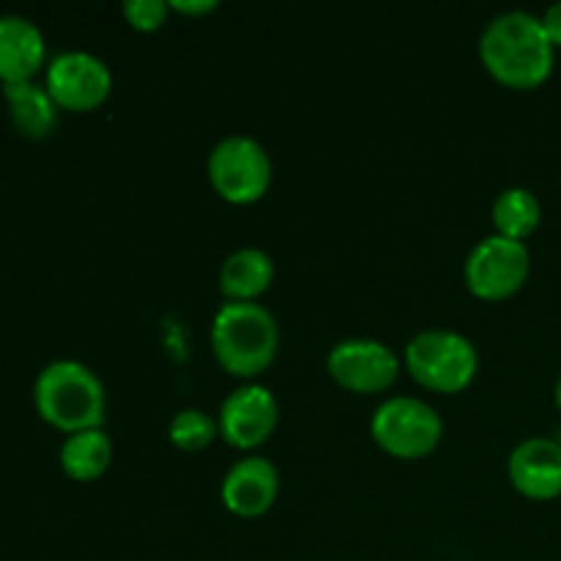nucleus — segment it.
Masks as SVG:
<instances>
[{
    "instance_id": "obj_1",
    "label": "nucleus",
    "mask_w": 561,
    "mask_h": 561,
    "mask_svg": "<svg viewBox=\"0 0 561 561\" xmlns=\"http://www.w3.org/2000/svg\"><path fill=\"white\" fill-rule=\"evenodd\" d=\"M480 60L499 85L535 91L553 75L557 47L548 38L540 16L529 11H504L482 31Z\"/></svg>"
},
{
    "instance_id": "obj_2",
    "label": "nucleus",
    "mask_w": 561,
    "mask_h": 561,
    "mask_svg": "<svg viewBox=\"0 0 561 561\" xmlns=\"http://www.w3.org/2000/svg\"><path fill=\"white\" fill-rule=\"evenodd\" d=\"M279 327L261 301H225L211 321V354L228 376L255 381L277 359Z\"/></svg>"
},
{
    "instance_id": "obj_3",
    "label": "nucleus",
    "mask_w": 561,
    "mask_h": 561,
    "mask_svg": "<svg viewBox=\"0 0 561 561\" xmlns=\"http://www.w3.org/2000/svg\"><path fill=\"white\" fill-rule=\"evenodd\" d=\"M33 405L42 422L66 436H75L104 425L107 392L91 367L75 359H58L36 376Z\"/></svg>"
},
{
    "instance_id": "obj_4",
    "label": "nucleus",
    "mask_w": 561,
    "mask_h": 561,
    "mask_svg": "<svg viewBox=\"0 0 561 561\" xmlns=\"http://www.w3.org/2000/svg\"><path fill=\"white\" fill-rule=\"evenodd\" d=\"M403 365L422 389L436 394H460L480 370L474 343L453 329H422L409 340Z\"/></svg>"
},
{
    "instance_id": "obj_5",
    "label": "nucleus",
    "mask_w": 561,
    "mask_h": 561,
    "mask_svg": "<svg viewBox=\"0 0 561 561\" xmlns=\"http://www.w3.org/2000/svg\"><path fill=\"white\" fill-rule=\"evenodd\" d=\"M208 184L230 206H252L263 201L272 186L268 151L247 135L222 137L208 153Z\"/></svg>"
},
{
    "instance_id": "obj_6",
    "label": "nucleus",
    "mask_w": 561,
    "mask_h": 561,
    "mask_svg": "<svg viewBox=\"0 0 561 561\" xmlns=\"http://www.w3.org/2000/svg\"><path fill=\"white\" fill-rule=\"evenodd\" d=\"M373 442L394 460H422L438 449L444 422L431 403L420 398H389L370 420Z\"/></svg>"
},
{
    "instance_id": "obj_7",
    "label": "nucleus",
    "mask_w": 561,
    "mask_h": 561,
    "mask_svg": "<svg viewBox=\"0 0 561 561\" xmlns=\"http://www.w3.org/2000/svg\"><path fill=\"white\" fill-rule=\"evenodd\" d=\"M531 274V252L524 241L493 233L471 247L463 277L482 301H504L518 294Z\"/></svg>"
},
{
    "instance_id": "obj_8",
    "label": "nucleus",
    "mask_w": 561,
    "mask_h": 561,
    "mask_svg": "<svg viewBox=\"0 0 561 561\" xmlns=\"http://www.w3.org/2000/svg\"><path fill=\"white\" fill-rule=\"evenodd\" d=\"M44 88L58 110L66 113H93L113 93V71L85 49H66L55 55L44 69Z\"/></svg>"
},
{
    "instance_id": "obj_9",
    "label": "nucleus",
    "mask_w": 561,
    "mask_h": 561,
    "mask_svg": "<svg viewBox=\"0 0 561 561\" xmlns=\"http://www.w3.org/2000/svg\"><path fill=\"white\" fill-rule=\"evenodd\" d=\"M327 373L340 389L354 394H381L400 376V359L381 340H340L327 356Z\"/></svg>"
},
{
    "instance_id": "obj_10",
    "label": "nucleus",
    "mask_w": 561,
    "mask_h": 561,
    "mask_svg": "<svg viewBox=\"0 0 561 561\" xmlns=\"http://www.w3.org/2000/svg\"><path fill=\"white\" fill-rule=\"evenodd\" d=\"M279 422V403L263 383H241L222 400L217 425L219 438L239 453H252L272 438Z\"/></svg>"
},
{
    "instance_id": "obj_11",
    "label": "nucleus",
    "mask_w": 561,
    "mask_h": 561,
    "mask_svg": "<svg viewBox=\"0 0 561 561\" xmlns=\"http://www.w3.org/2000/svg\"><path fill=\"white\" fill-rule=\"evenodd\" d=\"M222 504L230 515L244 520L263 518L277 504L279 471L261 455L236 460L222 480Z\"/></svg>"
},
{
    "instance_id": "obj_12",
    "label": "nucleus",
    "mask_w": 561,
    "mask_h": 561,
    "mask_svg": "<svg viewBox=\"0 0 561 561\" xmlns=\"http://www.w3.org/2000/svg\"><path fill=\"white\" fill-rule=\"evenodd\" d=\"M507 477L529 502H553L561 496V442L531 436L510 453Z\"/></svg>"
},
{
    "instance_id": "obj_13",
    "label": "nucleus",
    "mask_w": 561,
    "mask_h": 561,
    "mask_svg": "<svg viewBox=\"0 0 561 561\" xmlns=\"http://www.w3.org/2000/svg\"><path fill=\"white\" fill-rule=\"evenodd\" d=\"M47 66V42L36 22L0 14V82H31Z\"/></svg>"
},
{
    "instance_id": "obj_14",
    "label": "nucleus",
    "mask_w": 561,
    "mask_h": 561,
    "mask_svg": "<svg viewBox=\"0 0 561 561\" xmlns=\"http://www.w3.org/2000/svg\"><path fill=\"white\" fill-rule=\"evenodd\" d=\"M274 283V261L257 247H241L219 268V294L225 301H257Z\"/></svg>"
},
{
    "instance_id": "obj_15",
    "label": "nucleus",
    "mask_w": 561,
    "mask_h": 561,
    "mask_svg": "<svg viewBox=\"0 0 561 561\" xmlns=\"http://www.w3.org/2000/svg\"><path fill=\"white\" fill-rule=\"evenodd\" d=\"M3 102L9 107L11 124L22 137L44 140L53 135L55 124H58V104L53 102L47 88L33 80L3 85Z\"/></svg>"
},
{
    "instance_id": "obj_16",
    "label": "nucleus",
    "mask_w": 561,
    "mask_h": 561,
    "mask_svg": "<svg viewBox=\"0 0 561 561\" xmlns=\"http://www.w3.org/2000/svg\"><path fill=\"white\" fill-rule=\"evenodd\" d=\"M58 458L60 469L69 480L96 482L99 477L107 474L110 463H113V442L104 427L75 433V436H66Z\"/></svg>"
},
{
    "instance_id": "obj_17",
    "label": "nucleus",
    "mask_w": 561,
    "mask_h": 561,
    "mask_svg": "<svg viewBox=\"0 0 561 561\" xmlns=\"http://www.w3.org/2000/svg\"><path fill=\"white\" fill-rule=\"evenodd\" d=\"M491 219L499 236L526 244V239L535 236V230L542 222V203L526 186H510V190L499 192L496 201H493Z\"/></svg>"
},
{
    "instance_id": "obj_18",
    "label": "nucleus",
    "mask_w": 561,
    "mask_h": 561,
    "mask_svg": "<svg viewBox=\"0 0 561 561\" xmlns=\"http://www.w3.org/2000/svg\"><path fill=\"white\" fill-rule=\"evenodd\" d=\"M219 436V425L211 414L197 409H184L173 416L168 427V438L181 453H201L211 447Z\"/></svg>"
},
{
    "instance_id": "obj_19",
    "label": "nucleus",
    "mask_w": 561,
    "mask_h": 561,
    "mask_svg": "<svg viewBox=\"0 0 561 561\" xmlns=\"http://www.w3.org/2000/svg\"><path fill=\"white\" fill-rule=\"evenodd\" d=\"M121 11H124L126 25L140 33H153L168 22L170 3H164V0H126Z\"/></svg>"
},
{
    "instance_id": "obj_20",
    "label": "nucleus",
    "mask_w": 561,
    "mask_h": 561,
    "mask_svg": "<svg viewBox=\"0 0 561 561\" xmlns=\"http://www.w3.org/2000/svg\"><path fill=\"white\" fill-rule=\"evenodd\" d=\"M217 9L214 0H170V11L184 16H206Z\"/></svg>"
},
{
    "instance_id": "obj_21",
    "label": "nucleus",
    "mask_w": 561,
    "mask_h": 561,
    "mask_svg": "<svg viewBox=\"0 0 561 561\" xmlns=\"http://www.w3.org/2000/svg\"><path fill=\"white\" fill-rule=\"evenodd\" d=\"M540 20H542V27H546L548 38H551V44L559 49L561 47V0L559 3H553Z\"/></svg>"
},
{
    "instance_id": "obj_22",
    "label": "nucleus",
    "mask_w": 561,
    "mask_h": 561,
    "mask_svg": "<svg viewBox=\"0 0 561 561\" xmlns=\"http://www.w3.org/2000/svg\"><path fill=\"white\" fill-rule=\"evenodd\" d=\"M553 403H557V409H559V414H561V376H559L557 387H553Z\"/></svg>"
}]
</instances>
